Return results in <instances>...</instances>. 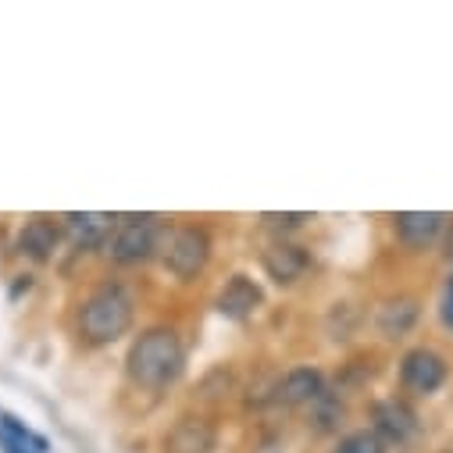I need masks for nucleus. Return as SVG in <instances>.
I'll use <instances>...</instances> for the list:
<instances>
[{
	"label": "nucleus",
	"instance_id": "nucleus-1",
	"mask_svg": "<svg viewBox=\"0 0 453 453\" xmlns=\"http://www.w3.org/2000/svg\"><path fill=\"white\" fill-rule=\"evenodd\" d=\"M186 368V350H182V339L175 328L168 325H154L147 328L136 343L129 347L126 357V372L136 386L143 389H165L172 386Z\"/></svg>",
	"mask_w": 453,
	"mask_h": 453
},
{
	"label": "nucleus",
	"instance_id": "nucleus-2",
	"mask_svg": "<svg viewBox=\"0 0 453 453\" xmlns=\"http://www.w3.org/2000/svg\"><path fill=\"white\" fill-rule=\"evenodd\" d=\"M136 314V300L122 282H104L100 289H93L79 311V332L86 343L104 347V343H115L119 335L129 332Z\"/></svg>",
	"mask_w": 453,
	"mask_h": 453
},
{
	"label": "nucleus",
	"instance_id": "nucleus-3",
	"mask_svg": "<svg viewBox=\"0 0 453 453\" xmlns=\"http://www.w3.org/2000/svg\"><path fill=\"white\" fill-rule=\"evenodd\" d=\"M161 225L154 214H126L107 240V257L115 265H143L154 257Z\"/></svg>",
	"mask_w": 453,
	"mask_h": 453
},
{
	"label": "nucleus",
	"instance_id": "nucleus-4",
	"mask_svg": "<svg viewBox=\"0 0 453 453\" xmlns=\"http://www.w3.org/2000/svg\"><path fill=\"white\" fill-rule=\"evenodd\" d=\"M211 261V236L200 225H179L168 236V247H165V268L175 275V279H193L207 268Z\"/></svg>",
	"mask_w": 453,
	"mask_h": 453
},
{
	"label": "nucleus",
	"instance_id": "nucleus-5",
	"mask_svg": "<svg viewBox=\"0 0 453 453\" xmlns=\"http://www.w3.org/2000/svg\"><path fill=\"white\" fill-rule=\"evenodd\" d=\"M400 382H403L407 393L428 396V393H435L446 382V361L435 350L418 347V350L403 354V361H400Z\"/></svg>",
	"mask_w": 453,
	"mask_h": 453
},
{
	"label": "nucleus",
	"instance_id": "nucleus-6",
	"mask_svg": "<svg viewBox=\"0 0 453 453\" xmlns=\"http://www.w3.org/2000/svg\"><path fill=\"white\" fill-rule=\"evenodd\" d=\"M372 421H375L372 432H375L382 442H396V446L414 442L418 432H421L418 414H414L403 400H379V403L372 407Z\"/></svg>",
	"mask_w": 453,
	"mask_h": 453
},
{
	"label": "nucleus",
	"instance_id": "nucleus-7",
	"mask_svg": "<svg viewBox=\"0 0 453 453\" xmlns=\"http://www.w3.org/2000/svg\"><path fill=\"white\" fill-rule=\"evenodd\" d=\"M218 446V425L203 414H186L168 435V453H211Z\"/></svg>",
	"mask_w": 453,
	"mask_h": 453
},
{
	"label": "nucleus",
	"instance_id": "nucleus-8",
	"mask_svg": "<svg viewBox=\"0 0 453 453\" xmlns=\"http://www.w3.org/2000/svg\"><path fill=\"white\" fill-rule=\"evenodd\" d=\"M321 393H325V379H321V372L303 365V368H293V372H286V375L279 379L272 400L282 403V407H303V403H314Z\"/></svg>",
	"mask_w": 453,
	"mask_h": 453
},
{
	"label": "nucleus",
	"instance_id": "nucleus-9",
	"mask_svg": "<svg viewBox=\"0 0 453 453\" xmlns=\"http://www.w3.org/2000/svg\"><path fill=\"white\" fill-rule=\"evenodd\" d=\"M261 265H265V272H268L272 282L289 286V282H296V279L307 272L311 257H307V250L296 247V243H272V247L261 254Z\"/></svg>",
	"mask_w": 453,
	"mask_h": 453
},
{
	"label": "nucleus",
	"instance_id": "nucleus-10",
	"mask_svg": "<svg viewBox=\"0 0 453 453\" xmlns=\"http://www.w3.org/2000/svg\"><path fill=\"white\" fill-rule=\"evenodd\" d=\"M261 286L254 282V279H247V275H233L229 282H225V289L218 293V311L225 314V318H233V321H243V318H250L257 307H261Z\"/></svg>",
	"mask_w": 453,
	"mask_h": 453
},
{
	"label": "nucleus",
	"instance_id": "nucleus-11",
	"mask_svg": "<svg viewBox=\"0 0 453 453\" xmlns=\"http://www.w3.org/2000/svg\"><path fill=\"white\" fill-rule=\"evenodd\" d=\"M393 225H396V233H400L403 243H411V247H428V243L442 233L446 214H439V211H403V214L393 218Z\"/></svg>",
	"mask_w": 453,
	"mask_h": 453
},
{
	"label": "nucleus",
	"instance_id": "nucleus-12",
	"mask_svg": "<svg viewBox=\"0 0 453 453\" xmlns=\"http://www.w3.org/2000/svg\"><path fill=\"white\" fill-rule=\"evenodd\" d=\"M61 221H65V233L72 236L75 247H100L111 236V225H115V218L100 214V211H82V214L72 211Z\"/></svg>",
	"mask_w": 453,
	"mask_h": 453
},
{
	"label": "nucleus",
	"instance_id": "nucleus-13",
	"mask_svg": "<svg viewBox=\"0 0 453 453\" xmlns=\"http://www.w3.org/2000/svg\"><path fill=\"white\" fill-rule=\"evenodd\" d=\"M58 240H61V229L50 221V218H29L26 221V229H22V236H19V250L26 254V257H33V261H50L54 257V250H58Z\"/></svg>",
	"mask_w": 453,
	"mask_h": 453
},
{
	"label": "nucleus",
	"instance_id": "nucleus-14",
	"mask_svg": "<svg viewBox=\"0 0 453 453\" xmlns=\"http://www.w3.org/2000/svg\"><path fill=\"white\" fill-rule=\"evenodd\" d=\"M418 314H421V307H418L414 296H396V300H386L379 307L375 325H379V332L386 339H400V335H407L418 325Z\"/></svg>",
	"mask_w": 453,
	"mask_h": 453
},
{
	"label": "nucleus",
	"instance_id": "nucleus-15",
	"mask_svg": "<svg viewBox=\"0 0 453 453\" xmlns=\"http://www.w3.org/2000/svg\"><path fill=\"white\" fill-rule=\"evenodd\" d=\"M0 435L19 442V446H26L29 453H50V442L40 432H33L29 425H22L15 414H8V411H0Z\"/></svg>",
	"mask_w": 453,
	"mask_h": 453
},
{
	"label": "nucleus",
	"instance_id": "nucleus-16",
	"mask_svg": "<svg viewBox=\"0 0 453 453\" xmlns=\"http://www.w3.org/2000/svg\"><path fill=\"white\" fill-rule=\"evenodd\" d=\"M332 453H386V442L372 428H361V432H350L339 439Z\"/></svg>",
	"mask_w": 453,
	"mask_h": 453
},
{
	"label": "nucleus",
	"instance_id": "nucleus-17",
	"mask_svg": "<svg viewBox=\"0 0 453 453\" xmlns=\"http://www.w3.org/2000/svg\"><path fill=\"white\" fill-rule=\"evenodd\" d=\"M229 389H233V372L229 368H214L203 382H200V396L203 400H221V396H229Z\"/></svg>",
	"mask_w": 453,
	"mask_h": 453
},
{
	"label": "nucleus",
	"instance_id": "nucleus-18",
	"mask_svg": "<svg viewBox=\"0 0 453 453\" xmlns=\"http://www.w3.org/2000/svg\"><path fill=\"white\" fill-rule=\"evenodd\" d=\"M314 407H318V428H321V432H328L339 418H343V403L332 400L328 393H321V396L314 400Z\"/></svg>",
	"mask_w": 453,
	"mask_h": 453
},
{
	"label": "nucleus",
	"instance_id": "nucleus-19",
	"mask_svg": "<svg viewBox=\"0 0 453 453\" xmlns=\"http://www.w3.org/2000/svg\"><path fill=\"white\" fill-rule=\"evenodd\" d=\"M261 221L268 225V229H300L303 221H311V214L303 211H286V214H275V211H265Z\"/></svg>",
	"mask_w": 453,
	"mask_h": 453
},
{
	"label": "nucleus",
	"instance_id": "nucleus-20",
	"mask_svg": "<svg viewBox=\"0 0 453 453\" xmlns=\"http://www.w3.org/2000/svg\"><path fill=\"white\" fill-rule=\"evenodd\" d=\"M439 318L446 328H453V275L446 282V293H442V303H439Z\"/></svg>",
	"mask_w": 453,
	"mask_h": 453
},
{
	"label": "nucleus",
	"instance_id": "nucleus-21",
	"mask_svg": "<svg viewBox=\"0 0 453 453\" xmlns=\"http://www.w3.org/2000/svg\"><path fill=\"white\" fill-rule=\"evenodd\" d=\"M0 449H4V453H29L26 446H19V442H12V439H4V435H0Z\"/></svg>",
	"mask_w": 453,
	"mask_h": 453
},
{
	"label": "nucleus",
	"instance_id": "nucleus-22",
	"mask_svg": "<svg viewBox=\"0 0 453 453\" xmlns=\"http://www.w3.org/2000/svg\"><path fill=\"white\" fill-rule=\"evenodd\" d=\"M446 257L453 261V229H449V240H446Z\"/></svg>",
	"mask_w": 453,
	"mask_h": 453
}]
</instances>
